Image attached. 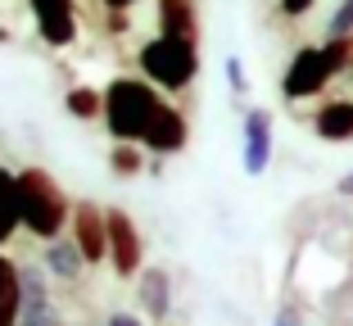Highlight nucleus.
<instances>
[{
    "label": "nucleus",
    "instance_id": "f257e3e1",
    "mask_svg": "<svg viewBox=\"0 0 353 326\" xmlns=\"http://www.w3.org/2000/svg\"><path fill=\"white\" fill-rule=\"evenodd\" d=\"M163 105L168 100L145 77H114V82L104 86V127L123 145H132V141L141 145L145 132L154 127V118L163 114Z\"/></svg>",
    "mask_w": 353,
    "mask_h": 326
},
{
    "label": "nucleus",
    "instance_id": "f03ea898",
    "mask_svg": "<svg viewBox=\"0 0 353 326\" xmlns=\"http://www.w3.org/2000/svg\"><path fill=\"white\" fill-rule=\"evenodd\" d=\"M19 190H23V232L37 241H59L63 227L73 222V204H68L63 186L46 168H23Z\"/></svg>",
    "mask_w": 353,
    "mask_h": 326
},
{
    "label": "nucleus",
    "instance_id": "7ed1b4c3",
    "mask_svg": "<svg viewBox=\"0 0 353 326\" xmlns=\"http://www.w3.org/2000/svg\"><path fill=\"white\" fill-rule=\"evenodd\" d=\"M136 68L150 86L176 95L186 91L199 77V41H181V37H150L141 50H136Z\"/></svg>",
    "mask_w": 353,
    "mask_h": 326
},
{
    "label": "nucleus",
    "instance_id": "20e7f679",
    "mask_svg": "<svg viewBox=\"0 0 353 326\" xmlns=\"http://www.w3.org/2000/svg\"><path fill=\"white\" fill-rule=\"evenodd\" d=\"M335 77L340 73H335V59H331V50H326V41L322 45H299V50L290 54V63H285V73H281V95H285L290 105L317 100Z\"/></svg>",
    "mask_w": 353,
    "mask_h": 326
},
{
    "label": "nucleus",
    "instance_id": "39448f33",
    "mask_svg": "<svg viewBox=\"0 0 353 326\" xmlns=\"http://www.w3.org/2000/svg\"><path fill=\"white\" fill-rule=\"evenodd\" d=\"M109 267L123 281H136L145 272V236L127 209H109Z\"/></svg>",
    "mask_w": 353,
    "mask_h": 326
},
{
    "label": "nucleus",
    "instance_id": "423d86ee",
    "mask_svg": "<svg viewBox=\"0 0 353 326\" xmlns=\"http://www.w3.org/2000/svg\"><path fill=\"white\" fill-rule=\"evenodd\" d=\"M272 145H276V136H272V109L250 105L245 118H240V168H245V177H263L272 168Z\"/></svg>",
    "mask_w": 353,
    "mask_h": 326
},
{
    "label": "nucleus",
    "instance_id": "0eeeda50",
    "mask_svg": "<svg viewBox=\"0 0 353 326\" xmlns=\"http://www.w3.org/2000/svg\"><path fill=\"white\" fill-rule=\"evenodd\" d=\"M32 19H37V32L41 41L63 50V45L77 41V0H28Z\"/></svg>",
    "mask_w": 353,
    "mask_h": 326
},
{
    "label": "nucleus",
    "instance_id": "6e6552de",
    "mask_svg": "<svg viewBox=\"0 0 353 326\" xmlns=\"http://www.w3.org/2000/svg\"><path fill=\"white\" fill-rule=\"evenodd\" d=\"M73 241L86 254V263H104L109 258V209L95 200H82L73 209Z\"/></svg>",
    "mask_w": 353,
    "mask_h": 326
},
{
    "label": "nucleus",
    "instance_id": "1a4fd4ad",
    "mask_svg": "<svg viewBox=\"0 0 353 326\" xmlns=\"http://www.w3.org/2000/svg\"><path fill=\"white\" fill-rule=\"evenodd\" d=\"M186 136H190L186 114H181L176 105H163V114H159L154 127L145 132L141 150H145V154H154V159H172V154H181V150H186Z\"/></svg>",
    "mask_w": 353,
    "mask_h": 326
},
{
    "label": "nucleus",
    "instance_id": "9d476101",
    "mask_svg": "<svg viewBox=\"0 0 353 326\" xmlns=\"http://www.w3.org/2000/svg\"><path fill=\"white\" fill-rule=\"evenodd\" d=\"M312 136L326 141V145L353 141V95H335V100H322V105H317V114H312Z\"/></svg>",
    "mask_w": 353,
    "mask_h": 326
},
{
    "label": "nucleus",
    "instance_id": "9b49d317",
    "mask_svg": "<svg viewBox=\"0 0 353 326\" xmlns=\"http://www.w3.org/2000/svg\"><path fill=\"white\" fill-rule=\"evenodd\" d=\"M136 299H141V313L150 322H168L172 317V276L163 267H145L136 276Z\"/></svg>",
    "mask_w": 353,
    "mask_h": 326
},
{
    "label": "nucleus",
    "instance_id": "f8f14e48",
    "mask_svg": "<svg viewBox=\"0 0 353 326\" xmlns=\"http://www.w3.org/2000/svg\"><path fill=\"white\" fill-rule=\"evenodd\" d=\"M159 37H181V41H199V14L195 0H159L154 5Z\"/></svg>",
    "mask_w": 353,
    "mask_h": 326
},
{
    "label": "nucleus",
    "instance_id": "ddd939ff",
    "mask_svg": "<svg viewBox=\"0 0 353 326\" xmlns=\"http://www.w3.org/2000/svg\"><path fill=\"white\" fill-rule=\"evenodd\" d=\"M23 232V190H19V172L0 163V245H10Z\"/></svg>",
    "mask_w": 353,
    "mask_h": 326
},
{
    "label": "nucleus",
    "instance_id": "4468645a",
    "mask_svg": "<svg viewBox=\"0 0 353 326\" xmlns=\"http://www.w3.org/2000/svg\"><path fill=\"white\" fill-rule=\"evenodd\" d=\"M23 317V267L0 254V326H19Z\"/></svg>",
    "mask_w": 353,
    "mask_h": 326
},
{
    "label": "nucleus",
    "instance_id": "2eb2a0df",
    "mask_svg": "<svg viewBox=\"0 0 353 326\" xmlns=\"http://www.w3.org/2000/svg\"><path fill=\"white\" fill-rule=\"evenodd\" d=\"M46 272L50 276H59V281H77V276H82V267H91L86 263V254L77 249V241H46Z\"/></svg>",
    "mask_w": 353,
    "mask_h": 326
},
{
    "label": "nucleus",
    "instance_id": "dca6fc26",
    "mask_svg": "<svg viewBox=\"0 0 353 326\" xmlns=\"http://www.w3.org/2000/svg\"><path fill=\"white\" fill-rule=\"evenodd\" d=\"M46 263H23V313L28 308H50V285H46Z\"/></svg>",
    "mask_w": 353,
    "mask_h": 326
},
{
    "label": "nucleus",
    "instance_id": "f3484780",
    "mask_svg": "<svg viewBox=\"0 0 353 326\" xmlns=\"http://www.w3.org/2000/svg\"><path fill=\"white\" fill-rule=\"evenodd\" d=\"M63 109L73 118H82V123H91V118H104V91H91V86H73V91L63 95Z\"/></svg>",
    "mask_w": 353,
    "mask_h": 326
},
{
    "label": "nucleus",
    "instance_id": "a211bd4d",
    "mask_svg": "<svg viewBox=\"0 0 353 326\" xmlns=\"http://www.w3.org/2000/svg\"><path fill=\"white\" fill-rule=\"evenodd\" d=\"M109 168H114L118 177H136V172L145 168V154L136 145H123V141H118V145L109 150Z\"/></svg>",
    "mask_w": 353,
    "mask_h": 326
},
{
    "label": "nucleus",
    "instance_id": "6ab92c4d",
    "mask_svg": "<svg viewBox=\"0 0 353 326\" xmlns=\"http://www.w3.org/2000/svg\"><path fill=\"white\" fill-rule=\"evenodd\" d=\"M353 37V0H340L335 14L326 19V41H349Z\"/></svg>",
    "mask_w": 353,
    "mask_h": 326
},
{
    "label": "nucleus",
    "instance_id": "aec40b11",
    "mask_svg": "<svg viewBox=\"0 0 353 326\" xmlns=\"http://www.w3.org/2000/svg\"><path fill=\"white\" fill-rule=\"evenodd\" d=\"M227 86L236 95L250 91V77H245V63H240V54H227Z\"/></svg>",
    "mask_w": 353,
    "mask_h": 326
},
{
    "label": "nucleus",
    "instance_id": "412c9836",
    "mask_svg": "<svg viewBox=\"0 0 353 326\" xmlns=\"http://www.w3.org/2000/svg\"><path fill=\"white\" fill-rule=\"evenodd\" d=\"M19 326H63V322H59V313H54V304H50V308H28V313L19 317Z\"/></svg>",
    "mask_w": 353,
    "mask_h": 326
},
{
    "label": "nucleus",
    "instance_id": "4be33fe9",
    "mask_svg": "<svg viewBox=\"0 0 353 326\" xmlns=\"http://www.w3.org/2000/svg\"><path fill=\"white\" fill-rule=\"evenodd\" d=\"M104 326H145V317H141V313H123V308H114V313L104 317Z\"/></svg>",
    "mask_w": 353,
    "mask_h": 326
},
{
    "label": "nucleus",
    "instance_id": "5701e85b",
    "mask_svg": "<svg viewBox=\"0 0 353 326\" xmlns=\"http://www.w3.org/2000/svg\"><path fill=\"white\" fill-rule=\"evenodd\" d=\"M312 5H317V0H281V14H285V19H303Z\"/></svg>",
    "mask_w": 353,
    "mask_h": 326
},
{
    "label": "nucleus",
    "instance_id": "b1692460",
    "mask_svg": "<svg viewBox=\"0 0 353 326\" xmlns=\"http://www.w3.org/2000/svg\"><path fill=\"white\" fill-rule=\"evenodd\" d=\"M272 326H303V317H299V308H281Z\"/></svg>",
    "mask_w": 353,
    "mask_h": 326
},
{
    "label": "nucleus",
    "instance_id": "393cba45",
    "mask_svg": "<svg viewBox=\"0 0 353 326\" xmlns=\"http://www.w3.org/2000/svg\"><path fill=\"white\" fill-rule=\"evenodd\" d=\"M335 195H340V200H353V168L344 172L340 181H335Z\"/></svg>",
    "mask_w": 353,
    "mask_h": 326
},
{
    "label": "nucleus",
    "instance_id": "a878e982",
    "mask_svg": "<svg viewBox=\"0 0 353 326\" xmlns=\"http://www.w3.org/2000/svg\"><path fill=\"white\" fill-rule=\"evenodd\" d=\"M100 5H104V10H109V14H127V10H132V5H136V0H100Z\"/></svg>",
    "mask_w": 353,
    "mask_h": 326
}]
</instances>
